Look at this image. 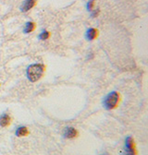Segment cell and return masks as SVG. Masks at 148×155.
<instances>
[{
    "instance_id": "obj_9",
    "label": "cell",
    "mask_w": 148,
    "mask_h": 155,
    "mask_svg": "<svg viewBox=\"0 0 148 155\" xmlns=\"http://www.w3.org/2000/svg\"><path fill=\"white\" fill-rule=\"evenodd\" d=\"M35 29V23L32 21H29L25 24V28H24V32L25 33H30L32 32L33 30Z\"/></svg>"
},
{
    "instance_id": "obj_5",
    "label": "cell",
    "mask_w": 148,
    "mask_h": 155,
    "mask_svg": "<svg viewBox=\"0 0 148 155\" xmlns=\"http://www.w3.org/2000/svg\"><path fill=\"white\" fill-rule=\"evenodd\" d=\"M37 2V0H25V1L22 3V6L21 7V10L22 12H26L28 10H30L31 8H32L35 4Z\"/></svg>"
},
{
    "instance_id": "obj_7",
    "label": "cell",
    "mask_w": 148,
    "mask_h": 155,
    "mask_svg": "<svg viewBox=\"0 0 148 155\" xmlns=\"http://www.w3.org/2000/svg\"><path fill=\"white\" fill-rule=\"evenodd\" d=\"M15 134H16L17 137L22 138V137H26V136H28V135L30 134V131H29V129H28L27 127L22 126V127H18L17 128Z\"/></svg>"
},
{
    "instance_id": "obj_2",
    "label": "cell",
    "mask_w": 148,
    "mask_h": 155,
    "mask_svg": "<svg viewBox=\"0 0 148 155\" xmlns=\"http://www.w3.org/2000/svg\"><path fill=\"white\" fill-rule=\"evenodd\" d=\"M119 103V94L117 91H112L105 97L103 104L106 110H112L118 106Z\"/></svg>"
},
{
    "instance_id": "obj_8",
    "label": "cell",
    "mask_w": 148,
    "mask_h": 155,
    "mask_svg": "<svg viewBox=\"0 0 148 155\" xmlns=\"http://www.w3.org/2000/svg\"><path fill=\"white\" fill-rule=\"evenodd\" d=\"M98 36V31L94 29V28H91L87 31L86 32V38H87V40L89 41H92V40H95V39Z\"/></svg>"
},
{
    "instance_id": "obj_3",
    "label": "cell",
    "mask_w": 148,
    "mask_h": 155,
    "mask_svg": "<svg viewBox=\"0 0 148 155\" xmlns=\"http://www.w3.org/2000/svg\"><path fill=\"white\" fill-rule=\"evenodd\" d=\"M121 155H137L134 140L132 137H130V136L127 137L125 140V147Z\"/></svg>"
},
{
    "instance_id": "obj_4",
    "label": "cell",
    "mask_w": 148,
    "mask_h": 155,
    "mask_svg": "<svg viewBox=\"0 0 148 155\" xmlns=\"http://www.w3.org/2000/svg\"><path fill=\"white\" fill-rule=\"evenodd\" d=\"M78 136V131L71 127H66L64 130V137L67 139H74Z\"/></svg>"
},
{
    "instance_id": "obj_1",
    "label": "cell",
    "mask_w": 148,
    "mask_h": 155,
    "mask_svg": "<svg viewBox=\"0 0 148 155\" xmlns=\"http://www.w3.org/2000/svg\"><path fill=\"white\" fill-rule=\"evenodd\" d=\"M45 66L43 64H33L28 67L26 74L28 80L32 82H35L37 81H39L42 76L44 75L45 72Z\"/></svg>"
},
{
    "instance_id": "obj_12",
    "label": "cell",
    "mask_w": 148,
    "mask_h": 155,
    "mask_svg": "<svg viewBox=\"0 0 148 155\" xmlns=\"http://www.w3.org/2000/svg\"><path fill=\"white\" fill-rule=\"evenodd\" d=\"M98 12H99V10H98V9H97V10H94V11H92V17H96V16H97Z\"/></svg>"
},
{
    "instance_id": "obj_6",
    "label": "cell",
    "mask_w": 148,
    "mask_h": 155,
    "mask_svg": "<svg viewBox=\"0 0 148 155\" xmlns=\"http://www.w3.org/2000/svg\"><path fill=\"white\" fill-rule=\"evenodd\" d=\"M10 123H11V117L9 116V114H3L0 116V127H8Z\"/></svg>"
},
{
    "instance_id": "obj_11",
    "label": "cell",
    "mask_w": 148,
    "mask_h": 155,
    "mask_svg": "<svg viewBox=\"0 0 148 155\" xmlns=\"http://www.w3.org/2000/svg\"><path fill=\"white\" fill-rule=\"evenodd\" d=\"M92 7H94V2H92V1L88 2V4H87V9H88L89 11H92Z\"/></svg>"
},
{
    "instance_id": "obj_13",
    "label": "cell",
    "mask_w": 148,
    "mask_h": 155,
    "mask_svg": "<svg viewBox=\"0 0 148 155\" xmlns=\"http://www.w3.org/2000/svg\"><path fill=\"white\" fill-rule=\"evenodd\" d=\"M92 1H94V0H92Z\"/></svg>"
},
{
    "instance_id": "obj_10",
    "label": "cell",
    "mask_w": 148,
    "mask_h": 155,
    "mask_svg": "<svg viewBox=\"0 0 148 155\" xmlns=\"http://www.w3.org/2000/svg\"><path fill=\"white\" fill-rule=\"evenodd\" d=\"M49 36H50V33H49V31H43L40 35H39V39L40 40H47V39L49 38Z\"/></svg>"
}]
</instances>
